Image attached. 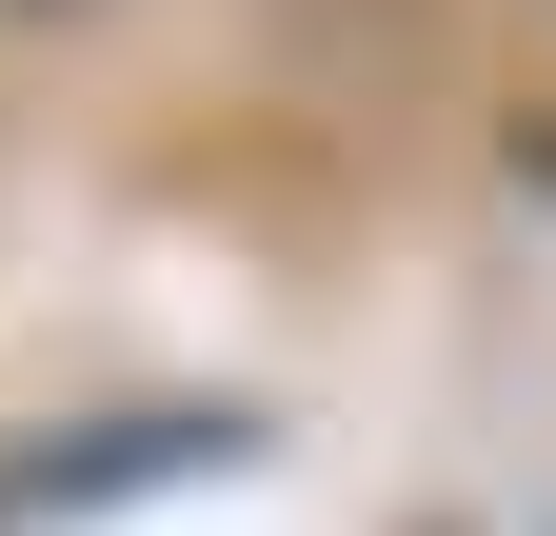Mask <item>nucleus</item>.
<instances>
[{
	"mask_svg": "<svg viewBox=\"0 0 556 536\" xmlns=\"http://www.w3.org/2000/svg\"><path fill=\"white\" fill-rule=\"evenodd\" d=\"M0 21H80V0H0Z\"/></svg>",
	"mask_w": 556,
	"mask_h": 536,
	"instance_id": "1",
	"label": "nucleus"
}]
</instances>
